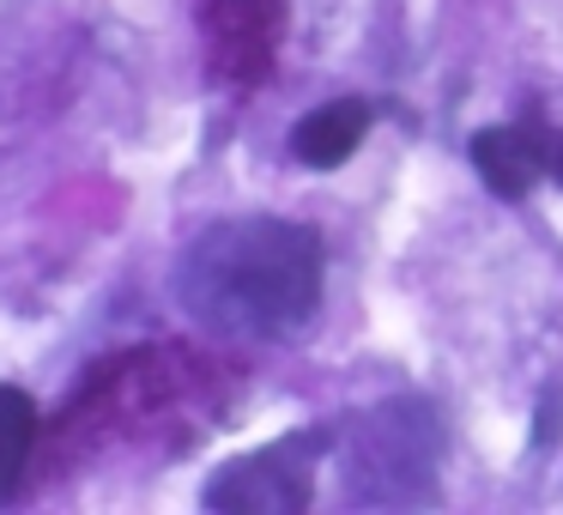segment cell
Wrapping results in <instances>:
<instances>
[{
	"instance_id": "cell-1",
	"label": "cell",
	"mask_w": 563,
	"mask_h": 515,
	"mask_svg": "<svg viewBox=\"0 0 563 515\" xmlns=\"http://www.w3.org/2000/svg\"><path fill=\"white\" fill-rule=\"evenodd\" d=\"M183 309L231 340H285L316 316L321 249L291 219H219L176 267Z\"/></svg>"
},
{
	"instance_id": "cell-2",
	"label": "cell",
	"mask_w": 563,
	"mask_h": 515,
	"mask_svg": "<svg viewBox=\"0 0 563 515\" xmlns=\"http://www.w3.org/2000/svg\"><path fill=\"white\" fill-rule=\"evenodd\" d=\"M309 454H316V442L303 437L273 442V449L224 467L207 503L212 509H297V503H309Z\"/></svg>"
},
{
	"instance_id": "cell-3",
	"label": "cell",
	"mask_w": 563,
	"mask_h": 515,
	"mask_svg": "<svg viewBox=\"0 0 563 515\" xmlns=\"http://www.w3.org/2000/svg\"><path fill=\"white\" fill-rule=\"evenodd\" d=\"M364 134H369V103L333 98V103L309 110L303 122L291 128V152H297V164H309V171H340V164L364 146Z\"/></svg>"
},
{
	"instance_id": "cell-4",
	"label": "cell",
	"mask_w": 563,
	"mask_h": 515,
	"mask_svg": "<svg viewBox=\"0 0 563 515\" xmlns=\"http://www.w3.org/2000/svg\"><path fill=\"white\" fill-rule=\"evenodd\" d=\"M473 164H478V176H485V188H497L503 200H527V188L545 176L533 128H485V134L473 140Z\"/></svg>"
},
{
	"instance_id": "cell-5",
	"label": "cell",
	"mask_w": 563,
	"mask_h": 515,
	"mask_svg": "<svg viewBox=\"0 0 563 515\" xmlns=\"http://www.w3.org/2000/svg\"><path fill=\"white\" fill-rule=\"evenodd\" d=\"M31 449H37V401L13 382H0V503L19 491Z\"/></svg>"
},
{
	"instance_id": "cell-6",
	"label": "cell",
	"mask_w": 563,
	"mask_h": 515,
	"mask_svg": "<svg viewBox=\"0 0 563 515\" xmlns=\"http://www.w3.org/2000/svg\"><path fill=\"white\" fill-rule=\"evenodd\" d=\"M539 140V164H545L551 183H563V128H533Z\"/></svg>"
}]
</instances>
